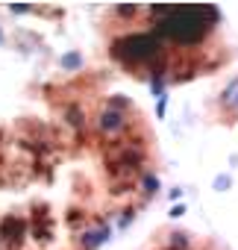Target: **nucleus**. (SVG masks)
Returning <instances> with one entry per match:
<instances>
[{"mask_svg": "<svg viewBox=\"0 0 238 250\" xmlns=\"http://www.w3.org/2000/svg\"><path fill=\"white\" fill-rule=\"evenodd\" d=\"M97 39L112 71L147 85L194 83L235 62L215 6H109L97 18Z\"/></svg>", "mask_w": 238, "mask_h": 250, "instance_id": "2", "label": "nucleus"}, {"mask_svg": "<svg viewBox=\"0 0 238 250\" xmlns=\"http://www.w3.org/2000/svg\"><path fill=\"white\" fill-rule=\"evenodd\" d=\"M136 250H229V247H223L218 238H209L182 227H159Z\"/></svg>", "mask_w": 238, "mask_h": 250, "instance_id": "3", "label": "nucleus"}, {"mask_svg": "<svg viewBox=\"0 0 238 250\" xmlns=\"http://www.w3.org/2000/svg\"><path fill=\"white\" fill-rule=\"evenodd\" d=\"M147 112L103 68L53 74L0 115V250H100L159 188Z\"/></svg>", "mask_w": 238, "mask_h": 250, "instance_id": "1", "label": "nucleus"}]
</instances>
